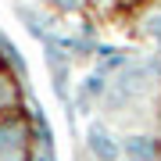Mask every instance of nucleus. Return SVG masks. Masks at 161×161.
<instances>
[{"instance_id": "obj_7", "label": "nucleus", "mask_w": 161, "mask_h": 161, "mask_svg": "<svg viewBox=\"0 0 161 161\" xmlns=\"http://www.w3.org/2000/svg\"><path fill=\"white\" fill-rule=\"evenodd\" d=\"M122 161H129V158H122Z\"/></svg>"}, {"instance_id": "obj_6", "label": "nucleus", "mask_w": 161, "mask_h": 161, "mask_svg": "<svg viewBox=\"0 0 161 161\" xmlns=\"http://www.w3.org/2000/svg\"><path fill=\"white\" fill-rule=\"evenodd\" d=\"M18 136H22V132H18L14 125H7V129H0V150H7V147H18Z\"/></svg>"}, {"instance_id": "obj_2", "label": "nucleus", "mask_w": 161, "mask_h": 161, "mask_svg": "<svg viewBox=\"0 0 161 161\" xmlns=\"http://www.w3.org/2000/svg\"><path fill=\"white\" fill-rule=\"evenodd\" d=\"M86 150L93 161H122V136H115L104 122H90L86 125Z\"/></svg>"}, {"instance_id": "obj_1", "label": "nucleus", "mask_w": 161, "mask_h": 161, "mask_svg": "<svg viewBox=\"0 0 161 161\" xmlns=\"http://www.w3.org/2000/svg\"><path fill=\"white\" fill-rule=\"evenodd\" d=\"M154 79H158V64H150V61H132L129 68H122V72L115 75V82H111V90H108V100H111V104L140 100V97H147V93L154 90Z\"/></svg>"}, {"instance_id": "obj_4", "label": "nucleus", "mask_w": 161, "mask_h": 161, "mask_svg": "<svg viewBox=\"0 0 161 161\" xmlns=\"http://www.w3.org/2000/svg\"><path fill=\"white\" fill-rule=\"evenodd\" d=\"M122 154L129 161H154L158 158V140L150 132H129V136H122Z\"/></svg>"}, {"instance_id": "obj_5", "label": "nucleus", "mask_w": 161, "mask_h": 161, "mask_svg": "<svg viewBox=\"0 0 161 161\" xmlns=\"http://www.w3.org/2000/svg\"><path fill=\"white\" fill-rule=\"evenodd\" d=\"M143 32H147V40L161 50V11H154V14L143 18Z\"/></svg>"}, {"instance_id": "obj_3", "label": "nucleus", "mask_w": 161, "mask_h": 161, "mask_svg": "<svg viewBox=\"0 0 161 161\" xmlns=\"http://www.w3.org/2000/svg\"><path fill=\"white\" fill-rule=\"evenodd\" d=\"M108 90H111V82L104 79V72H86L79 82H75V100L82 104V108H97V104L108 97Z\"/></svg>"}]
</instances>
